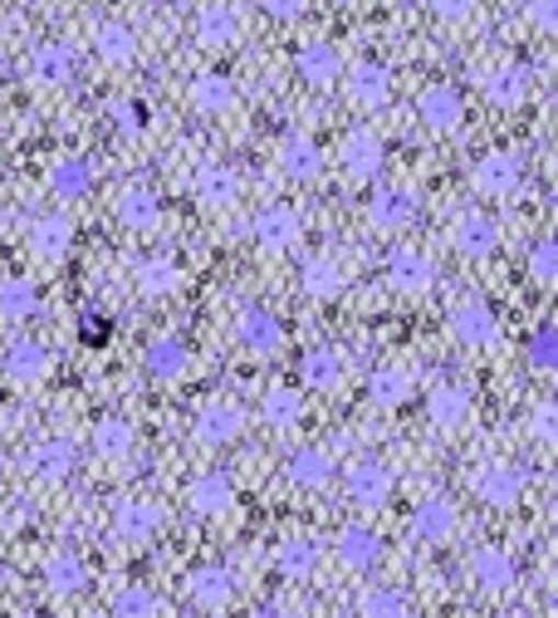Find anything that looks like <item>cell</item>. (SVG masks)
<instances>
[{"mask_svg":"<svg viewBox=\"0 0 558 618\" xmlns=\"http://www.w3.org/2000/svg\"><path fill=\"white\" fill-rule=\"evenodd\" d=\"M524 15H529V25L539 30V35H558V0H529Z\"/></svg>","mask_w":558,"mask_h":618,"instance_id":"f5cc1de1","label":"cell"},{"mask_svg":"<svg viewBox=\"0 0 558 618\" xmlns=\"http://www.w3.org/2000/svg\"><path fill=\"white\" fill-rule=\"evenodd\" d=\"M240 432H246V413L230 397H210L202 413L192 417V437L202 447H230Z\"/></svg>","mask_w":558,"mask_h":618,"instance_id":"52a82bcc","label":"cell"},{"mask_svg":"<svg viewBox=\"0 0 558 618\" xmlns=\"http://www.w3.org/2000/svg\"><path fill=\"white\" fill-rule=\"evenodd\" d=\"M343 486H349V501L363 510H377L387 496H392V471L377 457H357V462L343 471Z\"/></svg>","mask_w":558,"mask_h":618,"instance_id":"8fae6325","label":"cell"},{"mask_svg":"<svg viewBox=\"0 0 558 618\" xmlns=\"http://www.w3.org/2000/svg\"><path fill=\"white\" fill-rule=\"evenodd\" d=\"M73 467H79V447L69 437H39L25 452V476L35 486H65L73 476Z\"/></svg>","mask_w":558,"mask_h":618,"instance_id":"3957f363","label":"cell"},{"mask_svg":"<svg viewBox=\"0 0 558 618\" xmlns=\"http://www.w3.org/2000/svg\"><path fill=\"white\" fill-rule=\"evenodd\" d=\"M79 339L89 344V349H103V344L113 339V319H109V314H99V310H89L79 319Z\"/></svg>","mask_w":558,"mask_h":618,"instance_id":"816d5d0a","label":"cell"},{"mask_svg":"<svg viewBox=\"0 0 558 618\" xmlns=\"http://www.w3.org/2000/svg\"><path fill=\"white\" fill-rule=\"evenodd\" d=\"M470 491H476L486 506L510 510V506H520L524 491H529V471L514 467V462H486V467H476V476H470Z\"/></svg>","mask_w":558,"mask_h":618,"instance_id":"7a4b0ae2","label":"cell"},{"mask_svg":"<svg viewBox=\"0 0 558 618\" xmlns=\"http://www.w3.org/2000/svg\"><path fill=\"white\" fill-rule=\"evenodd\" d=\"M0 373L20 387H35L55 373V353H49L39 339H10L5 353H0Z\"/></svg>","mask_w":558,"mask_h":618,"instance_id":"5b68a950","label":"cell"},{"mask_svg":"<svg viewBox=\"0 0 558 618\" xmlns=\"http://www.w3.org/2000/svg\"><path fill=\"white\" fill-rule=\"evenodd\" d=\"M93 182H99V172H93L89 157H65V162H55V172H49V196H59V202H83V196L93 192Z\"/></svg>","mask_w":558,"mask_h":618,"instance_id":"8d00e7d4","label":"cell"},{"mask_svg":"<svg viewBox=\"0 0 558 618\" xmlns=\"http://www.w3.org/2000/svg\"><path fill=\"white\" fill-rule=\"evenodd\" d=\"M299 373H304V387H314V393H333V387L343 383V353L339 349H309L299 359Z\"/></svg>","mask_w":558,"mask_h":618,"instance_id":"b9f144b4","label":"cell"},{"mask_svg":"<svg viewBox=\"0 0 558 618\" xmlns=\"http://www.w3.org/2000/svg\"><path fill=\"white\" fill-rule=\"evenodd\" d=\"M93 55L103 65H133L138 59V30L128 20H99L93 25Z\"/></svg>","mask_w":558,"mask_h":618,"instance_id":"f1b7e54d","label":"cell"},{"mask_svg":"<svg viewBox=\"0 0 558 618\" xmlns=\"http://www.w3.org/2000/svg\"><path fill=\"white\" fill-rule=\"evenodd\" d=\"M294 75L299 83H309V89H339L343 79V59L333 45H323V40H309V45H299V55H294Z\"/></svg>","mask_w":558,"mask_h":618,"instance_id":"ac0fdd59","label":"cell"},{"mask_svg":"<svg viewBox=\"0 0 558 618\" xmlns=\"http://www.w3.org/2000/svg\"><path fill=\"white\" fill-rule=\"evenodd\" d=\"M118 222L128 226V232H157V222H162V196L147 192V187H128V192L118 196Z\"/></svg>","mask_w":558,"mask_h":618,"instance_id":"60d3db41","label":"cell"},{"mask_svg":"<svg viewBox=\"0 0 558 618\" xmlns=\"http://www.w3.org/2000/svg\"><path fill=\"white\" fill-rule=\"evenodd\" d=\"M113 618H157V594L147 584H123L113 594Z\"/></svg>","mask_w":558,"mask_h":618,"instance_id":"bcb514c9","label":"cell"},{"mask_svg":"<svg viewBox=\"0 0 558 618\" xmlns=\"http://www.w3.org/2000/svg\"><path fill=\"white\" fill-rule=\"evenodd\" d=\"M89 580H93L89 564H83L73 550H59V554H49V560H45V589L59 594V599L83 594V589H89Z\"/></svg>","mask_w":558,"mask_h":618,"instance_id":"836d02e7","label":"cell"},{"mask_svg":"<svg viewBox=\"0 0 558 618\" xmlns=\"http://www.w3.org/2000/svg\"><path fill=\"white\" fill-rule=\"evenodd\" d=\"M470 580H476L480 594H510L514 580H520V570H514V554L500 550V544H480L476 554H470Z\"/></svg>","mask_w":558,"mask_h":618,"instance_id":"2e32d148","label":"cell"},{"mask_svg":"<svg viewBox=\"0 0 558 618\" xmlns=\"http://www.w3.org/2000/svg\"><path fill=\"white\" fill-rule=\"evenodd\" d=\"M162 530V510L152 501H118L113 506V536L123 544H152Z\"/></svg>","mask_w":558,"mask_h":618,"instance_id":"44dd1931","label":"cell"},{"mask_svg":"<svg viewBox=\"0 0 558 618\" xmlns=\"http://www.w3.org/2000/svg\"><path fill=\"white\" fill-rule=\"evenodd\" d=\"M236 344L250 353H280L284 344V319L265 305H240L236 310Z\"/></svg>","mask_w":558,"mask_h":618,"instance_id":"ba28073f","label":"cell"},{"mask_svg":"<svg viewBox=\"0 0 558 618\" xmlns=\"http://www.w3.org/2000/svg\"><path fill=\"white\" fill-rule=\"evenodd\" d=\"M133 280H138V295L147 300H167L182 290V266H176L172 256H143L138 266H133Z\"/></svg>","mask_w":558,"mask_h":618,"instance_id":"4dcf8cb0","label":"cell"},{"mask_svg":"<svg viewBox=\"0 0 558 618\" xmlns=\"http://www.w3.org/2000/svg\"><path fill=\"white\" fill-rule=\"evenodd\" d=\"M35 310H39V290H35V280H25V276L0 280V319L20 324V319H35Z\"/></svg>","mask_w":558,"mask_h":618,"instance_id":"ee69618b","label":"cell"},{"mask_svg":"<svg viewBox=\"0 0 558 618\" xmlns=\"http://www.w3.org/2000/svg\"><path fill=\"white\" fill-rule=\"evenodd\" d=\"M133 447H138V427H133L128 417H99V423H93V452L99 457L123 462V457H133Z\"/></svg>","mask_w":558,"mask_h":618,"instance_id":"ab89813d","label":"cell"},{"mask_svg":"<svg viewBox=\"0 0 558 618\" xmlns=\"http://www.w3.org/2000/svg\"><path fill=\"white\" fill-rule=\"evenodd\" d=\"M529 69L524 65H500L486 75V99L494 103V109H520L524 99H529Z\"/></svg>","mask_w":558,"mask_h":618,"instance_id":"f35d334b","label":"cell"},{"mask_svg":"<svg viewBox=\"0 0 558 618\" xmlns=\"http://www.w3.org/2000/svg\"><path fill=\"white\" fill-rule=\"evenodd\" d=\"M0 530H5V536H10V530H20V510H10V516H0Z\"/></svg>","mask_w":558,"mask_h":618,"instance_id":"6f0895ef","label":"cell"},{"mask_svg":"<svg viewBox=\"0 0 558 618\" xmlns=\"http://www.w3.org/2000/svg\"><path fill=\"white\" fill-rule=\"evenodd\" d=\"M260 413H265V423L275 427V432H294V427L304 423V397L294 393V387H265V397H260Z\"/></svg>","mask_w":558,"mask_h":618,"instance_id":"7bdbcfd3","label":"cell"},{"mask_svg":"<svg viewBox=\"0 0 558 618\" xmlns=\"http://www.w3.org/2000/svg\"><path fill=\"white\" fill-rule=\"evenodd\" d=\"M387 285L397 290V295H426L431 285H436V260L421 256V250L402 246L387 256Z\"/></svg>","mask_w":558,"mask_h":618,"instance_id":"9a60e30c","label":"cell"},{"mask_svg":"<svg viewBox=\"0 0 558 618\" xmlns=\"http://www.w3.org/2000/svg\"><path fill=\"white\" fill-rule=\"evenodd\" d=\"M357 618H412V599L397 584H377L357 599Z\"/></svg>","mask_w":558,"mask_h":618,"instance_id":"f6af8a7d","label":"cell"},{"mask_svg":"<svg viewBox=\"0 0 558 618\" xmlns=\"http://www.w3.org/2000/svg\"><path fill=\"white\" fill-rule=\"evenodd\" d=\"M426 5H431V15H436V20H446V25H460V20L476 15L480 0H426Z\"/></svg>","mask_w":558,"mask_h":618,"instance_id":"db71d44e","label":"cell"},{"mask_svg":"<svg viewBox=\"0 0 558 618\" xmlns=\"http://www.w3.org/2000/svg\"><path fill=\"white\" fill-rule=\"evenodd\" d=\"M412 216H417V196L402 192V187H387V192H377L373 202H367V226H373V232L397 236L412 226Z\"/></svg>","mask_w":558,"mask_h":618,"instance_id":"d4e9b609","label":"cell"},{"mask_svg":"<svg viewBox=\"0 0 558 618\" xmlns=\"http://www.w3.org/2000/svg\"><path fill=\"white\" fill-rule=\"evenodd\" d=\"M529 280L539 290H554L558 285V240L554 236L534 240V250H529Z\"/></svg>","mask_w":558,"mask_h":618,"instance_id":"7dc6e473","label":"cell"},{"mask_svg":"<svg viewBox=\"0 0 558 618\" xmlns=\"http://www.w3.org/2000/svg\"><path fill=\"white\" fill-rule=\"evenodd\" d=\"M186 363H192V353H186L182 339H172V334H157V339H147L143 369L152 373L157 383H176V379L186 373Z\"/></svg>","mask_w":558,"mask_h":618,"instance_id":"f546056e","label":"cell"},{"mask_svg":"<svg viewBox=\"0 0 558 618\" xmlns=\"http://www.w3.org/2000/svg\"><path fill=\"white\" fill-rule=\"evenodd\" d=\"M319 560H323V544L319 540L294 536V540H284L275 550V574L284 584H304L314 570H319Z\"/></svg>","mask_w":558,"mask_h":618,"instance_id":"1f68e13d","label":"cell"},{"mask_svg":"<svg viewBox=\"0 0 558 618\" xmlns=\"http://www.w3.org/2000/svg\"><path fill=\"white\" fill-rule=\"evenodd\" d=\"M417 119L426 133H436V138H446V133H456L460 123H466V93L456 89V83H426V89L417 93Z\"/></svg>","mask_w":558,"mask_h":618,"instance_id":"6da1fadb","label":"cell"},{"mask_svg":"<svg viewBox=\"0 0 558 618\" xmlns=\"http://www.w3.org/2000/svg\"><path fill=\"white\" fill-rule=\"evenodd\" d=\"M383 138H377L373 128H353V133H343V143H339V162H343V172L353 177V182H373L377 172H383Z\"/></svg>","mask_w":558,"mask_h":618,"instance_id":"5bb4252c","label":"cell"},{"mask_svg":"<svg viewBox=\"0 0 558 618\" xmlns=\"http://www.w3.org/2000/svg\"><path fill=\"white\" fill-rule=\"evenodd\" d=\"M196 202L206 212H226L240 202V172L230 162H202L196 167Z\"/></svg>","mask_w":558,"mask_h":618,"instance_id":"ffe728a7","label":"cell"},{"mask_svg":"<svg viewBox=\"0 0 558 618\" xmlns=\"http://www.w3.org/2000/svg\"><path fill=\"white\" fill-rule=\"evenodd\" d=\"M186 599H192V609H226L230 599H236V574L226 570V564H196L192 574H186Z\"/></svg>","mask_w":558,"mask_h":618,"instance_id":"4fadbf2b","label":"cell"},{"mask_svg":"<svg viewBox=\"0 0 558 618\" xmlns=\"http://www.w3.org/2000/svg\"><path fill=\"white\" fill-rule=\"evenodd\" d=\"M451 334H456L466 349H494V344H500V319H494L490 305L466 300V305L451 310Z\"/></svg>","mask_w":558,"mask_h":618,"instance_id":"d6986e66","label":"cell"},{"mask_svg":"<svg viewBox=\"0 0 558 618\" xmlns=\"http://www.w3.org/2000/svg\"><path fill=\"white\" fill-rule=\"evenodd\" d=\"M260 5H265V15H275V20H299L309 0H260Z\"/></svg>","mask_w":558,"mask_h":618,"instance_id":"11a10c76","label":"cell"},{"mask_svg":"<svg viewBox=\"0 0 558 618\" xmlns=\"http://www.w3.org/2000/svg\"><path fill=\"white\" fill-rule=\"evenodd\" d=\"M426 417H431V427H441V432H456V427L470 417V393L460 383H436L426 393Z\"/></svg>","mask_w":558,"mask_h":618,"instance_id":"d6a6232c","label":"cell"},{"mask_svg":"<svg viewBox=\"0 0 558 618\" xmlns=\"http://www.w3.org/2000/svg\"><path fill=\"white\" fill-rule=\"evenodd\" d=\"M524 353H529V369L534 373H554L558 369V329H554V324H539V329L529 334V349H524Z\"/></svg>","mask_w":558,"mask_h":618,"instance_id":"c3c4849f","label":"cell"},{"mask_svg":"<svg viewBox=\"0 0 558 618\" xmlns=\"http://www.w3.org/2000/svg\"><path fill=\"white\" fill-rule=\"evenodd\" d=\"M280 172L294 177V182H314L323 172V148L314 138H304V133H289L280 143Z\"/></svg>","mask_w":558,"mask_h":618,"instance_id":"e575fe53","label":"cell"},{"mask_svg":"<svg viewBox=\"0 0 558 618\" xmlns=\"http://www.w3.org/2000/svg\"><path fill=\"white\" fill-rule=\"evenodd\" d=\"M35 618H49V614H35Z\"/></svg>","mask_w":558,"mask_h":618,"instance_id":"680465c9","label":"cell"},{"mask_svg":"<svg viewBox=\"0 0 558 618\" xmlns=\"http://www.w3.org/2000/svg\"><path fill=\"white\" fill-rule=\"evenodd\" d=\"M412 536L426 540V544H441L456 536V506L446 496H426L421 506L412 510Z\"/></svg>","mask_w":558,"mask_h":618,"instance_id":"d590c367","label":"cell"},{"mask_svg":"<svg viewBox=\"0 0 558 618\" xmlns=\"http://www.w3.org/2000/svg\"><path fill=\"white\" fill-rule=\"evenodd\" d=\"M0 476H5V471H0Z\"/></svg>","mask_w":558,"mask_h":618,"instance_id":"91938a15","label":"cell"},{"mask_svg":"<svg viewBox=\"0 0 558 618\" xmlns=\"http://www.w3.org/2000/svg\"><path fill=\"white\" fill-rule=\"evenodd\" d=\"M192 40L202 49H230L240 40V15H236V5H202L196 10V20H192Z\"/></svg>","mask_w":558,"mask_h":618,"instance_id":"603a6c76","label":"cell"},{"mask_svg":"<svg viewBox=\"0 0 558 618\" xmlns=\"http://www.w3.org/2000/svg\"><path fill=\"white\" fill-rule=\"evenodd\" d=\"M250 236H255L265 250H275V256H284V250L299 246L304 222H299V212H294V206L270 202V206H260V212H255V222H250Z\"/></svg>","mask_w":558,"mask_h":618,"instance_id":"9c48e42d","label":"cell"},{"mask_svg":"<svg viewBox=\"0 0 558 618\" xmlns=\"http://www.w3.org/2000/svg\"><path fill=\"white\" fill-rule=\"evenodd\" d=\"M186 99H192V109H196V113H206V119H220V113L236 109V79L220 75V69H206V75H196V79H192Z\"/></svg>","mask_w":558,"mask_h":618,"instance_id":"83f0119b","label":"cell"},{"mask_svg":"<svg viewBox=\"0 0 558 618\" xmlns=\"http://www.w3.org/2000/svg\"><path fill=\"white\" fill-rule=\"evenodd\" d=\"M451 246L466 260H486V256H494V246H500V226H494L486 212H460L456 226H451Z\"/></svg>","mask_w":558,"mask_h":618,"instance_id":"7402d4cb","label":"cell"},{"mask_svg":"<svg viewBox=\"0 0 558 618\" xmlns=\"http://www.w3.org/2000/svg\"><path fill=\"white\" fill-rule=\"evenodd\" d=\"M109 119H113V128L123 133V138H138V133L147 128V103H138V99H118L109 109Z\"/></svg>","mask_w":558,"mask_h":618,"instance_id":"681fc988","label":"cell"},{"mask_svg":"<svg viewBox=\"0 0 558 618\" xmlns=\"http://www.w3.org/2000/svg\"><path fill=\"white\" fill-rule=\"evenodd\" d=\"M73 69H79V59H73V49L65 40H45V45H35L25 59V75L35 89H65L73 79Z\"/></svg>","mask_w":558,"mask_h":618,"instance_id":"30bf717a","label":"cell"},{"mask_svg":"<svg viewBox=\"0 0 558 618\" xmlns=\"http://www.w3.org/2000/svg\"><path fill=\"white\" fill-rule=\"evenodd\" d=\"M333 476H339V462H333L323 447H299V452H289V462H284V481H294L299 491H323Z\"/></svg>","mask_w":558,"mask_h":618,"instance_id":"484cf974","label":"cell"},{"mask_svg":"<svg viewBox=\"0 0 558 618\" xmlns=\"http://www.w3.org/2000/svg\"><path fill=\"white\" fill-rule=\"evenodd\" d=\"M230 506H236V481L226 471H202L186 486V510L196 520H220V516H230Z\"/></svg>","mask_w":558,"mask_h":618,"instance_id":"7c38bea8","label":"cell"},{"mask_svg":"<svg viewBox=\"0 0 558 618\" xmlns=\"http://www.w3.org/2000/svg\"><path fill=\"white\" fill-rule=\"evenodd\" d=\"M343 285H349V280H343V266L333 256H309L299 266V290L309 300H339Z\"/></svg>","mask_w":558,"mask_h":618,"instance_id":"74e56055","label":"cell"},{"mask_svg":"<svg viewBox=\"0 0 558 618\" xmlns=\"http://www.w3.org/2000/svg\"><path fill=\"white\" fill-rule=\"evenodd\" d=\"M333 554H339L343 570L367 574L377 560H383V536H377L373 526H363V520H353V526H343L339 536H333Z\"/></svg>","mask_w":558,"mask_h":618,"instance_id":"e0dca14e","label":"cell"},{"mask_svg":"<svg viewBox=\"0 0 558 618\" xmlns=\"http://www.w3.org/2000/svg\"><path fill=\"white\" fill-rule=\"evenodd\" d=\"M250 618H294V614L284 609V604H260V609L250 614Z\"/></svg>","mask_w":558,"mask_h":618,"instance_id":"9f6ffc18","label":"cell"},{"mask_svg":"<svg viewBox=\"0 0 558 618\" xmlns=\"http://www.w3.org/2000/svg\"><path fill=\"white\" fill-rule=\"evenodd\" d=\"M529 437L539 447H554L558 442V403H554V397H544V403L529 413Z\"/></svg>","mask_w":558,"mask_h":618,"instance_id":"f907efd6","label":"cell"},{"mask_svg":"<svg viewBox=\"0 0 558 618\" xmlns=\"http://www.w3.org/2000/svg\"><path fill=\"white\" fill-rule=\"evenodd\" d=\"M343 83V93H349V103L357 113H377V109H387L392 103V69L387 65H357V69H349V75L339 79Z\"/></svg>","mask_w":558,"mask_h":618,"instance_id":"8992f818","label":"cell"},{"mask_svg":"<svg viewBox=\"0 0 558 618\" xmlns=\"http://www.w3.org/2000/svg\"><path fill=\"white\" fill-rule=\"evenodd\" d=\"M412 393H417V379H412V369H402V363H383V369H373V379H367V397H373L383 413L407 407Z\"/></svg>","mask_w":558,"mask_h":618,"instance_id":"4316f807","label":"cell"},{"mask_svg":"<svg viewBox=\"0 0 558 618\" xmlns=\"http://www.w3.org/2000/svg\"><path fill=\"white\" fill-rule=\"evenodd\" d=\"M524 182V157L520 153H486L476 167H470V187H476L480 196H490V202H500V196H514Z\"/></svg>","mask_w":558,"mask_h":618,"instance_id":"277c9868","label":"cell"},{"mask_svg":"<svg viewBox=\"0 0 558 618\" xmlns=\"http://www.w3.org/2000/svg\"><path fill=\"white\" fill-rule=\"evenodd\" d=\"M30 256L35 260H65L69 256V246H73V222L65 212H49V216H35L30 222Z\"/></svg>","mask_w":558,"mask_h":618,"instance_id":"cb8c5ba5","label":"cell"}]
</instances>
